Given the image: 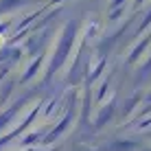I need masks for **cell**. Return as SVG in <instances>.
I'll return each mask as SVG.
<instances>
[{"instance_id":"obj_1","label":"cell","mask_w":151,"mask_h":151,"mask_svg":"<svg viewBox=\"0 0 151 151\" xmlns=\"http://www.w3.org/2000/svg\"><path fill=\"white\" fill-rule=\"evenodd\" d=\"M75 24H68V27L64 29V35H61V40H59V48H57V57L53 59V68H59L61 64H64V59L70 55V50H72V42H75Z\"/></svg>"},{"instance_id":"obj_2","label":"cell","mask_w":151,"mask_h":151,"mask_svg":"<svg viewBox=\"0 0 151 151\" xmlns=\"http://www.w3.org/2000/svg\"><path fill=\"white\" fill-rule=\"evenodd\" d=\"M27 0H0V11H11V9L24 4Z\"/></svg>"},{"instance_id":"obj_3","label":"cell","mask_w":151,"mask_h":151,"mask_svg":"<svg viewBox=\"0 0 151 151\" xmlns=\"http://www.w3.org/2000/svg\"><path fill=\"white\" fill-rule=\"evenodd\" d=\"M42 61H44V57H40V59H35V61H33V64H31V68H29L27 72H24V79H22V81H29V79H31V77H35V72H37V70H40V66H42Z\"/></svg>"},{"instance_id":"obj_4","label":"cell","mask_w":151,"mask_h":151,"mask_svg":"<svg viewBox=\"0 0 151 151\" xmlns=\"http://www.w3.org/2000/svg\"><path fill=\"white\" fill-rule=\"evenodd\" d=\"M9 27H11V20H2V22H0V33H7Z\"/></svg>"},{"instance_id":"obj_5","label":"cell","mask_w":151,"mask_h":151,"mask_svg":"<svg viewBox=\"0 0 151 151\" xmlns=\"http://www.w3.org/2000/svg\"><path fill=\"white\" fill-rule=\"evenodd\" d=\"M140 2H145V0H138V2H136V4H140Z\"/></svg>"},{"instance_id":"obj_6","label":"cell","mask_w":151,"mask_h":151,"mask_svg":"<svg viewBox=\"0 0 151 151\" xmlns=\"http://www.w3.org/2000/svg\"><path fill=\"white\" fill-rule=\"evenodd\" d=\"M53 2H61V0H53Z\"/></svg>"}]
</instances>
